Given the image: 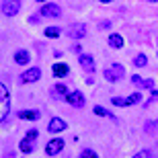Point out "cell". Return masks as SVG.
<instances>
[{
  "label": "cell",
  "mask_w": 158,
  "mask_h": 158,
  "mask_svg": "<svg viewBox=\"0 0 158 158\" xmlns=\"http://www.w3.org/2000/svg\"><path fill=\"white\" fill-rule=\"evenodd\" d=\"M94 115H99V117H107V119H111V121H115V115H113L111 111H107L105 107H101V105H94Z\"/></svg>",
  "instance_id": "cell-17"
},
{
  "label": "cell",
  "mask_w": 158,
  "mask_h": 158,
  "mask_svg": "<svg viewBox=\"0 0 158 158\" xmlns=\"http://www.w3.org/2000/svg\"><path fill=\"white\" fill-rule=\"evenodd\" d=\"M154 101H158V90H154V88H152V97L146 101V107H148V105H152Z\"/></svg>",
  "instance_id": "cell-26"
},
{
  "label": "cell",
  "mask_w": 158,
  "mask_h": 158,
  "mask_svg": "<svg viewBox=\"0 0 158 158\" xmlns=\"http://www.w3.org/2000/svg\"><path fill=\"white\" fill-rule=\"evenodd\" d=\"M62 35V31L58 29V27H47L45 29V37H52V39H56V37Z\"/></svg>",
  "instance_id": "cell-21"
},
{
  "label": "cell",
  "mask_w": 158,
  "mask_h": 158,
  "mask_svg": "<svg viewBox=\"0 0 158 158\" xmlns=\"http://www.w3.org/2000/svg\"><path fill=\"white\" fill-rule=\"evenodd\" d=\"M78 158H99V154L94 152V150H90V148H86V150H82V152H80Z\"/></svg>",
  "instance_id": "cell-22"
},
{
  "label": "cell",
  "mask_w": 158,
  "mask_h": 158,
  "mask_svg": "<svg viewBox=\"0 0 158 158\" xmlns=\"http://www.w3.org/2000/svg\"><path fill=\"white\" fill-rule=\"evenodd\" d=\"M111 105H117V107H127V105H125V99H121V97H113V99H111Z\"/></svg>",
  "instance_id": "cell-23"
},
{
  "label": "cell",
  "mask_w": 158,
  "mask_h": 158,
  "mask_svg": "<svg viewBox=\"0 0 158 158\" xmlns=\"http://www.w3.org/2000/svg\"><path fill=\"white\" fill-rule=\"evenodd\" d=\"M49 93H52L53 99H66L70 90H68V86H66V84L58 82V84H53V86H52V90H49Z\"/></svg>",
  "instance_id": "cell-10"
},
{
  "label": "cell",
  "mask_w": 158,
  "mask_h": 158,
  "mask_svg": "<svg viewBox=\"0 0 158 158\" xmlns=\"http://www.w3.org/2000/svg\"><path fill=\"white\" fill-rule=\"evenodd\" d=\"M17 115H19V119H27V121H37L39 119V111H35V109H23Z\"/></svg>",
  "instance_id": "cell-14"
},
{
  "label": "cell",
  "mask_w": 158,
  "mask_h": 158,
  "mask_svg": "<svg viewBox=\"0 0 158 158\" xmlns=\"http://www.w3.org/2000/svg\"><path fill=\"white\" fill-rule=\"evenodd\" d=\"M8 113H10V93H8V88L0 82V123L6 121Z\"/></svg>",
  "instance_id": "cell-1"
},
{
  "label": "cell",
  "mask_w": 158,
  "mask_h": 158,
  "mask_svg": "<svg viewBox=\"0 0 158 158\" xmlns=\"http://www.w3.org/2000/svg\"><path fill=\"white\" fill-rule=\"evenodd\" d=\"M33 148H35V140H31V138H27V135H25L23 140H21V144H19V150H21L23 154H31Z\"/></svg>",
  "instance_id": "cell-12"
},
{
  "label": "cell",
  "mask_w": 158,
  "mask_h": 158,
  "mask_svg": "<svg viewBox=\"0 0 158 158\" xmlns=\"http://www.w3.org/2000/svg\"><path fill=\"white\" fill-rule=\"evenodd\" d=\"M140 101H142V94L140 93H134V94H129V97H127V99H125V105H135V103H140Z\"/></svg>",
  "instance_id": "cell-20"
},
{
  "label": "cell",
  "mask_w": 158,
  "mask_h": 158,
  "mask_svg": "<svg viewBox=\"0 0 158 158\" xmlns=\"http://www.w3.org/2000/svg\"><path fill=\"white\" fill-rule=\"evenodd\" d=\"M64 150V138H52V140L45 144V154L47 156H56Z\"/></svg>",
  "instance_id": "cell-5"
},
{
  "label": "cell",
  "mask_w": 158,
  "mask_h": 158,
  "mask_svg": "<svg viewBox=\"0 0 158 158\" xmlns=\"http://www.w3.org/2000/svg\"><path fill=\"white\" fill-rule=\"evenodd\" d=\"M39 78H41V68H37V66H33V68H29L27 72H23L19 80L23 82V84H29V82H37Z\"/></svg>",
  "instance_id": "cell-6"
},
{
  "label": "cell",
  "mask_w": 158,
  "mask_h": 158,
  "mask_svg": "<svg viewBox=\"0 0 158 158\" xmlns=\"http://www.w3.org/2000/svg\"><path fill=\"white\" fill-rule=\"evenodd\" d=\"M52 72H53V76H56V78H64V76L70 74V68H68V64H53Z\"/></svg>",
  "instance_id": "cell-15"
},
{
  "label": "cell",
  "mask_w": 158,
  "mask_h": 158,
  "mask_svg": "<svg viewBox=\"0 0 158 158\" xmlns=\"http://www.w3.org/2000/svg\"><path fill=\"white\" fill-rule=\"evenodd\" d=\"M27 138H31V140H37V129H31V131H27Z\"/></svg>",
  "instance_id": "cell-28"
},
{
  "label": "cell",
  "mask_w": 158,
  "mask_h": 158,
  "mask_svg": "<svg viewBox=\"0 0 158 158\" xmlns=\"http://www.w3.org/2000/svg\"><path fill=\"white\" fill-rule=\"evenodd\" d=\"M99 2H103V4H109V2H111V0H99Z\"/></svg>",
  "instance_id": "cell-29"
},
{
  "label": "cell",
  "mask_w": 158,
  "mask_h": 158,
  "mask_svg": "<svg viewBox=\"0 0 158 158\" xmlns=\"http://www.w3.org/2000/svg\"><path fill=\"white\" fill-rule=\"evenodd\" d=\"M39 15L45 19H58L62 17V6L56 4V2H45V6L39 8Z\"/></svg>",
  "instance_id": "cell-4"
},
{
  "label": "cell",
  "mask_w": 158,
  "mask_h": 158,
  "mask_svg": "<svg viewBox=\"0 0 158 158\" xmlns=\"http://www.w3.org/2000/svg\"><path fill=\"white\" fill-rule=\"evenodd\" d=\"M78 64L82 66V70H84V72H94V58H93V56H88V53L78 56Z\"/></svg>",
  "instance_id": "cell-9"
},
{
  "label": "cell",
  "mask_w": 158,
  "mask_h": 158,
  "mask_svg": "<svg viewBox=\"0 0 158 158\" xmlns=\"http://www.w3.org/2000/svg\"><path fill=\"white\" fill-rule=\"evenodd\" d=\"M66 101H68V105H72V107H78V109H80V107L84 105V94H82L80 90H72V93H68Z\"/></svg>",
  "instance_id": "cell-8"
},
{
  "label": "cell",
  "mask_w": 158,
  "mask_h": 158,
  "mask_svg": "<svg viewBox=\"0 0 158 158\" xmlns=\"http://www.w3.org/2000/svg\"><path fill=\"white\" fill-rule=\"evenodd\" d=\"M144 88H146V90H152L154 88V80H146L144 82Z\"/></svg>",
  "instance_id": "cell-27"
},
{
  "label": "cell",
  "mask_w": 158,
  "mask_h": 158,
  "mask_svg": "<svg viewBox=\"0 0 158 158\" xmlns=\"http://www.w3.org/2000/svg\"><path fill=\"white\" fill-rule=\"evenodd\" d=\"M84 35H86V25L84 23H78V25H74V27L70 29L72 39H84Z\"/></svg>",
  "instance_id": "cell-11"
},
{
  "label": "cell",
  "mask_w": 158,
  "mask_h": 158,
  "mask_svg": "<svg viewBox=\"0 0 158 158\" xmlns=\"http://www.w3.org/2000/svg\"><path fill=\"white\" fill-rule=\"evenodd\" d=\"M0 10L4 17H17L19 10H21V0H2Z\"/></svg>",
  "instance_id": "cell-3"
},
{
  "label": "cell",
  "mask_w": 158,
  "mask_h": 158,
  "mask_svg": "<svg viewBox=\"0 0 158 158\" xmlns=\"http://www.w3.org/2000/svg\"><path fill=\"white\" fill-rule=\"evenodd\" d=\"M31 60V53L27 52V49H19V52H15V62H17L19 66H27Z\"/></svg>",
  "instance_id": "cell-13"
},
{
  "label": "cell",
  "mask_w": 158,
  "mask_h": 158,
  "mask_svg": "<svg viewBox=\"0 0 158 158\" xmlns=\"http://www.w3.org/2000/svg\"><path fill=\"white\" fill-rule=\"evenodd\" d=\"M131 158H152V152H150V150H142V152H138Z\"/></svg>",
  "instance_id": "cell-25"
},
{
  "label": "cell",
  "mask_w": 158,
  "mask_h": 158,
  "mask_svg": "<svg viewBox=\"0 0 158 158\" xmlns=\"http://www.w3.org/2000/svg\"><path fill=\"white\" fill-rule=\"evenodd\" d=\"M134 66H138V68H146V66H148V58L144 56V53L135 56V58H134Z\"/></svg>",
  "instance_id": "cell-19"
},
{
  "label": "cell",
  "mask_w": 158,
  "mask_h": 158,
  "mask_svg": "<svg viewBox=\"0 0 158 158\" xmlns=\"http://www.w3.org/2000/svg\"><path fill=\"white\" fill-rule=\"evenodd\" d=\"M103 74H105V78L109 82H117V80H121V78L125 76V68H123L121 64H111Z\"/></svg>",
  "instance_id": "cell-2"
},
{
  "label": "cell",
  "mask_w": 158,
  "mask_h": 158,
  "mask_svg": "<svg viewBox=\"0 0 158 158\" xmlns=\"http://www.w3.org/2000/svg\"><path fill=\"white\" fill-rule=\"evenodd\" d=\"M148 2H158V0H148Z\"/></svg>",
  "instance_id": "cell-31"
},
{
  "label": "cell",
  "mask_w": 158,
  "mask_h": 158,
  "mask_svg": "<svg viewBox=\"0 0 158 158\" xmlns=\"http://www.w3.org/2000/svg\"><path fill=\"white\" fill-rule=\"evenodd\" d=\"M109 47H113V49H121L123 47V37L119 35V33H111V35H109Z\"/></svg>",
  "instance_id": "cell-16"
},
{
  "label": "cell",
  "mask_w": 158,
  "mask_h": 158,
  "mask_svg": "<svg viewBox=\"0 0 158 158\" xmlns=\"http://www.w3.org/2000/svg\"><path fill=\"white\" fill-rule=\"evenodd\" d=\"M66 127H68V123L62 117H53L52 121L47 123V131H49V134H62Z\"/></svg>",
  "instance_id": "cell-7"
},
{
  "label": "cell",
  "mask_w": 158,
  "mask_h": 158,
  "mask_svg": "<svg viewBox=\"0 0 158 158\" xmlns=\"http://www.w3.org/2000/svg\"><path fill=\"white\" fill-rule=\"evenodd\" d=\"M131 82H134L135 86H140V88H144V82H146V80H142V78L138 76V74H134V76H131Z\"/></svg>",
  "instance_id": "cell-24"
},
{
  "label": "cell",
  "mask_w": 158,
  "mask_h": 158,
  "mask_svg": "<svg viewBox=\"0 0 158 158\" xmlns=\"http://www.w3.org/2000/svg\"><path fill=\"white\" fill-rule=\"evenodd\" d=\"M144 131L150 134V135H156L158 134V119H156V121H148L146 125H144Z\"/></svg>",
  "instance_id": "cell-18"
},
{
  "label": "cell",
  "mask_w": 158,
  "mask_h": 158,
  "mask_svg": "<svg viewBox=\"0 0 158 158\" xmlns=\"http://www.w3.org/2000/svg\"><path fill=\"white\" fill-rule=\"evenodd\" d=\"M37 2H47V0H37Z\"/></svg>",
  "instance_id": "cell-30"
}]
</instances>
